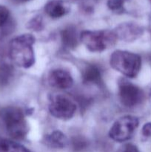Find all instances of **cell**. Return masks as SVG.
<instances>
[{"mask_svg": "<svg viewBox=\"0 0 151 152\" xmlns=\"http://www.w3.org/2000/svg\"><path fill=\"white\" fill-rule=\"evenodd\" d=\"M0 124L7 134L14 140H20L28 134V123L23 111L19 107L0 108Z\"/></svg>", "mask_w": 151, "mask_h": 152, "instance_id": "obj_1", "label": "cell"}, {"mask_svg": "<svg viewBox=\"0 0 151 152\" xmlns=\"http://www.w3.org/2000/svg\"><path fill=\"white\" fill-rule=\"evenodd\" d=\"M35 38L25 34L13 38L9 44V56L13 63L23 68H29L35 63L33 45Z\"/></svg>", "mask_w": 151, "mask_h": 152, "instance_id": "obj_2", "label": "cell"}, {"mask_svg": "<svg viewBox=\"0 0 151 152\" xmlns=\"http://www.w3.org/2000/svg\"><path fill=\"white\" fill-rule=\"evenodd\" d=\"M110 64L114 70L125 77L134 78L140 71L142 58L132 52L117 50L111 54Z\"/></svg>", "mask_w": 151, "mask_h": 152, "instance_id": "obj_3", "label": "cell"}, {"mask_svg": "<svg viewBox=\"0 0 151 152\" xmlns=\"http://www.w3.org/2000/svg\"><path fill=\"white\" fill-rule=\"evenodd\" d=\"M80 41L90 51L102 52L115 45L117 37L113 31H84L80 34Z\"/></svg>", "mask_w": 151, "mask_h": 152, "instance_id": "obj_4", "label": "cell"}, {"mask_svg": "<svg viewBox=\"0 0 151 152\" xmlns=\"http://www.w3.org/2000/svg\"><path fill=\"white\" fill-rule=\"evenodd\" d=\"M139 119L134 116L125 115L119 117L110 129L109 137L118 142L129 140L139 126Z\"/></svg>", "mask_w": 151, "mask_h": 152, "instance_id": "obj_5", "label": "cell"}, {"mask_svg": "<svg viewBox=\"0 0 151 152\" xmlns=\"http://www.w3.org/2000/svg\"><path fill=\"white\" fill-rule=\"evenodd\" d=\"M48 108L53 117L59 120H66L73 117L76 111V105L68 96L56 94L50 99Z\"/></svg>", "mask_w": 151, "mask_h": 152, "instance_id": "obj_6", "label": "cell"}, {"mask_svg": "<svg viewBox=\"0 0 151 152\" xmlns=\"http://www.w3.org/2000/svg\"><path fill=\"white\" fill-rule=\"evenodd\" d=\"M118 97L123 105L132 108L139 105L144 99V92L140 88L125 79L118 81Z\"/></svg>", "mask_w": 151, "mask_h": 152, "instance_id": "obj_7", "label": "cell"}, {"mask_svg": "<svg viewBox=\"0 0 151 152\" xmlns=\"http://www.w3.org/2000/svg\"><path fill=\"white\" fill-rule=\"evenodd\" d=\"M48 83L53 88L68 89L72 87L73 80L68 71L63 69L52 70L48 75Z\"/></svg>", "mask_w": 151, "mask_h": 152, "instance_id": "obj_8", "label": "cell"}, {"mask_svg": "<svg viewBox=\"0 0 151 152\" xmlns=\"http://www.w3.org/2000/svg\"><path fill=\"white\" fill-rule=\"evenodd\" d=\"M117 39L124 42H133L143 34V29L133 23H122L114 30Z\"/></svg>", "mask_w": 151, "mask_h": 152, "instance_id": "obj_9", "label": "cell"}, {"mask_svg": "<svg viewBox=\"0 0 151 152\" xmlns=\"http://www.w3.org/2000/svg\"><path fill=\"white\" fill-rule=\"evenodd\" d=\"M102 71L96 64H89L82 71V80L84 84L99 85L102 83Z\"/></svg>", "mask_w": 151, "mask_h": 152, "instance_id": "obj_10", "label": "cell"}, {"mask_svg": "<svg viewBox=\"0 0 151 152\" xmlns=\"http://www.w3.org/2000/svg\"><path fill=\"white\" fill-rule=\"evenodd\" d=\"M46 13L53 19L61 18L69 12V7L63 0H52L44 7Z\"/></svg>", "mask_w": 151, "mask_h": 152, "instance_id": "obj_11", "label": "cell"}, {"mask_svg": "<svg viewBox=\"0 0 151 152\" xmlns=\"http://www.w3.org/2000/svg\"><path fill=\"white\" fill-rule=\"evenodd\" d=\"M43 142L52 148H63L68 145V138L60 131H54L44 136Z\"/></svg>", "mask_w": 151, "mask_h": 152, "instance_id": "obj_12", "label": "cell"}, {"mask_svg": "<svg viewBox=\"0 0 151 152\" xmlns=\"http://www.w3.org/2000/svg\"><path fill=\"white\" fill-rule=\"evenodd\" d=\"M61 40L65 48L68 49H74L78 45V36L75 27L68 26L64 28L60 33Z\"/></svg>", "mask_w": 151, "mask_h": 152, "instance_id": "obj_13", "label": "cell"}, {"mask_svg": "<svg viewBox=\"0 0 151 152\" xmlns=\"http://www.w3.org/2000/svg\"><path fill=\"white\" fill-rule=\"evenodd\" d=\"M0 152H33L24 145L0 137Z\"/></svg>", "mask_w": 151, "mask_h": 152, "instance_id": "obj_14", "label": "cell"}, {"mask_svg": "<svg viewBox=\"0 0 151 152\" xmlns=\"http://www.w3.org/2000/svg\"><path fill=\"white\" fill-rule=\"evenodd\" d=\"M13 77V68L7 62L0 63V87H5Z\"/></svg>", "mask_w": 151, "mask_h": 152, "instance_id": "obj_15", "label": "cell"}, {"mask_svg": "<svg viewBox=\"0 0 151 152\" xmlns=\"http://www.w3.org/2000/svg\"><path fill=\"white\" fill-rule=\"evenodd\" d=\"M127 0H108L107 7L112 11L117 13H123L124 10V4Z\"/></svg>", "mask_w": 151, "mask_h": 152, "instance_id": "obj_16", "label": "cell"}, {"mask_svg": "<svg viewBox=\"0 0 151 152\" xmlns=\"http://www.w3.org/2000/svg\"><path fill=\"white\" fill-rule=\"evenodd\" d=\"M73 148L76 151H80L87 147V141L82 137H75L72 140Z\"/></svg>", "mask_w": 151, "mask_h": 152, "instance_id": "obj_17", "label": "cell"}, {"mask_svg": "<svg viewBox=\"0 0 151 152\" xmlns=\"http://www.w3.org/2000/svg\"><path fill=\"white\" fill-rule=\"evenodd\" d=\"M28 28L33 30V31H41L43 28V22L41 16H36L33 19H31L28 23Z\"/></svg>", "mask_w": 151, "mask_h": 152, "instance_id": "obj_18", "label": "cell"}, {"mask_svg": "<svg viewBox=\"0 0 151 152\" xmlns=\"http://www.w3.org/2000/svg\"><path fill=\"white\" fill-rule=\"evenodd\" d=\"M10 16V12L6 7L0 5V28L2 27L7 22Z\"/></svg>", "mask_w": 151, "mask_h": 152, "instance_id": "obj_19", "label": "cell"}, {"mask_svg": "<svg viewBox=\"0 0 151 152\" xmlns=\"http://www.w3.org/2000/svg\"><path fill=\"white\" fill-rule=\"evenodd\" d=\"M117 152H139V150L138 149L136 145L130 143H127L120 147Z\"/></svg>", "mask_w": 151, "mask_h": 152, "instance_id": "obj_20", "label": "cell"}, {"mask_svg": "<svg viewBox=\"0 0 151 152\" xmlns=\"http://www.w3.org/2000/svg\"><path fill=\"white\" fill-rule=\"evenodd\" d=\"M142 135L144 137H151V123H147L144 125L142 131Z\"/></svg>", "mask_w": 151, "mask_h": 152, "instance_id": "obj_21", "label": "cell"}, {"mask_svg": "<svg viewBox=\"0 0 151 152\" xmlns=\"http://www.w3.org/2000/svg\"><path fill=\"white\" fill-rule=\"evenodd\" d=\"M12 1L17 3H22V2H26V1H30V0H12Z\"/></svg>", "mask_w": 151, "mask_h": 152, "instance_id": "obj_22", "label": "cell"}, {"mask_svg": "<svg viewBox=\"0 0 151 152\" xmlns=\"http://www.w3.org/2000/svg\"><path fill=\"white\" fill-rule=\"evenodd\" d=\"M149 99H150V104H151V91H150V92Z\"/></svg>", "mask_w": 151, "mask_h": 152, "instance_id": "obj_23", "label": "cell"}, {"mask_svg": "<svg viewBox=\"0 0 151 152\" xmlns=\"http://www.w3.org/2000/svg\"><path fill=\"white\" fill-rule=\"evenodd\" d=\"M149 1H150V2H151V0H149Z\"/></svg>", "mask_w": 151, "mask_h": 152, "instance_id": "obj_24", "label": "cell"}]
</instances>
